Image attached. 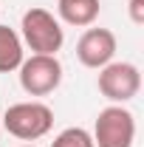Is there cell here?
Returning a JSON list of instances; mask_svg holds the SVG:
<instances>
[{
    "label": "cell",
    "mask_w": 144,
    "mask_h": 147,
    "mask_svg": "<svg viewBox=\"0 0 144 147\" xmlns=\"http://www.w3.org/2000/svg\"><path fill=\"white\" fill-rule=\"evenodd\" d=\"M0 125L6 127L9 136H14L20 142H37L42 136H48L54 127V110L40 99H28V102H14L9 105Z\"/></svg>",
    "instance_id": "1"
},
{
    "label": "cell",
    "mask_w": 144,
    "mask_h": 147,
    "mask_svg": "<svg viewBox=\"0 0 144 147\" xmlns=\"http://www.w3.org/2000/svg\"><path fill=\"white\" fill-rule=\"evenodd\" d=\"M20 40L34 54L57 57V51L65 45V28L59 26V20L48 9L34 6V9H28L23 14V20H20Z\"/></svg>",
    "instance_id": "2"
},
{
    "label": "cell",
    "mask_w": 144,
    "mask_h": 147,
    "mask_svg": "<svg viewBox=\"0 0 144 147\" xmlns=\"http://www.w3.org/2000/svg\"><path fill=\"white\" fill-rule=\"evenodd\" d=\"M90 136H93L96 147H133V142H136V116L124 105H108V108L99 110Z\"/></svg>",
    "instance_id": "3"
},
{
    "label": "cell",
    "mask_w": 144,
    "mask_h": 147,
    "mask_svg": "<svg viewBox=\"0 0 144 147\" xmlns=\"http://www.w3.org/2000/svg\"><path fill=\"white\" fill-rule=\"evenodd\" d=\"M20 88L28 96H48L62 82V62L51 54H31L20 62Z\"/></svg>",
    "instance_id": "4"
},
{
    "label": "cell",
    "mask_w": 144,
    "mask_h": 147,
    "mask_svg": "<svg viewBox=\"0 0 144 147\" xmlns=\"http://www.w3.org/2000/svg\"><path fill=\"white\" fill-rule=\"evenodd\" d=\"M96 85L108 102L124 105L130 99H136L141 91V71L133 62H108L105 68H99Z\"/></svg>",
    "instance_id": "5"
},
{
    "label": "cell",
    "mask_w": 144,
    "mask_h": 147,
    "mask_svg": "<svg viewBox=\"0 0 144 147\" xmlns=\"http://www.w3.org/2000/svg\"><path fill=\"white\" fill-rule=\"evenodd\" d=\"M116 57V34L110 28H85L76 42V59L85 68H105Z\"/></svg>",
    "instance_id": "6"
},
{
    "label": "cell",
    "mask_w": 144,
    "mask_h": 147,
    "mask_svg": "<svg viewBox=\"0 0 144 147\" xmlns=\"http://www.w3.org/2000/svg\"><path fill=\"white\" fill-rule=\"evenodd\" d=\"M99 0H57V14L62 23L76 26V28H88L99 17Z\"/></svg>",
    "instance_id": "7"
},
{
    "label": "cell",
    "mask_w": 144,
    "mask_h": 147,
    "mask_svg": "<svg viewBox=\"0 0 144 147\" xmlns=\"http://www.w3.org/2000/svg\"><path fill=\"white\" fill-rule=\"evenodd\" d=\"M26 59L23 51V40L14 28L0 23V74H11L20 68V62Z\"/></svg>",
    "instance_id": "8"
},
{
    "label": "cell",
    "mask_w": 144,
    "mask_h": 147,
    "mask_svg": "<svg viewBox=\"0 0 144 147\" xmlns=\"http://www.w3.org/2000/svg\"><path fill=\"white\" fill-rule=\"evenodd\" d=\"M51 147H96V144H93V136L85 127H65L51 142Z\"/></svg>",
    "instance_id": "9"
},
{
    "label": "cell",
    "mask_w": 144,
    "mask_h": 147,
    "mask_svg": "<svg viewBox=\"0 0 144 147\" xmlns=\"http://www.w3.org/2000/svg\"><path fill=\"white\" fill-rule=\"evenodd\" d=\"M130 20L136 23V26H141L144 23V0H130Z\"/></svg>",
    "instance_id": "10"
},
{
    "label": "cell",
    "mask_w": 144,
    "mask_h": 147,
    "mask_svg": "<svg viewBox=\"0 0 144 147\" xmlns=\"http://www.w3.org/2000/svg\"><path fill=\"white\" fill-rule=\"evenodd\" d=\"M23 147H37V144H23Z\"/></svg>",
    "instance_id": "11"
}]
</instances>
